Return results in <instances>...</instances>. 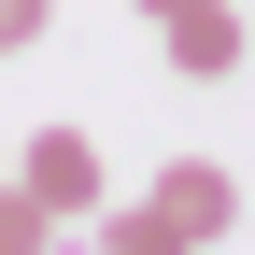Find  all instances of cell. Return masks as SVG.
<instances>
[{
  "instance_id": "6da1fadb",
  "label": "cell",
  "mask_w": 255,
  "mask_h": 255,
  "mask_svg": "<svg viewBox=\"0 0 255 255\" xmlns=\"http://www.w3.org/2000/svg\"><path fill=\"white\" fill-rule=\"evenodd\" d=\"M227 227H241V184L213 170V156H170V170H156V199L114 213L100 241H114V255H199V241H227Z\"/></svg>"
},
{
  "instance_id": "7a4b0ae2",
  "label": "cell",
  "mask_w": 255,
  "mask_h": 255,
  "mask_svg": "<svg viewBox=\"0 0 255 255\" xmlns=\"http://www.w3.org/2000/svg\"><path fill=\"white\" fill-rule=\"evenodd\" d=\"M14 184L43 213H100V142H85V128H43V142L14 156Z\"/></svg>"
},
{
  "instance_id": "3957f363",
  "label": "cell",
  "mask_w": 255,
  "mask_h": 255,
  "mask_svg": "<svg viewBox=\"0 0 255 255\" xmlns=\"http://www.w3.org/2000/svg\"><path fill=\"white\" fill-rule=\"evenodd\" d=\"M156 28H170V71H199V85H213V71H241V43H255L227 0H184V14H156Z\"/></svg>"
},
{
  "instance_id": "277c9868",
  "label": "cell",
  "mask_w": 255,
  "mask_h": 255,
  "mask_svg": "<svg viewBox=\"0 0 255 255\" xmlns=\"http://www.w3.org/2000/svg\"><path fill=\"white\" fill-rule=\"evenodd\" d=\"M28 241H57V213L28 199V184H0V255H28Z\"/></svg>"
},
{
  "instance_id": "5b68a950",
  "label": "cell",
  "mask_w": 255,
  "mask_h": 255,
  "mask_svg": "<svg viewBox=\"0 0 255 255\" xmlns=\"http://www.w3.org/2000/svg\"><path fill=\"white\" fill-rule=\"evenodd\" d=\"M43 43V0H0V57H28Z\"/></svg>"
},
{
  "instance_id": "8992f818",
  "label": "cell",
  "mask_w": 255,
  "mask_h": 255,
  "mask_svg": "<svg viewBox=\"0 0 255 255\" xmlns=\"http://www.w3.org/2000/svg\"><path fill=\"white\" fill-rule=\"evenodd\" d=\"M142 14H184V0H142Z\"/></svg>"
}]
</instances>
